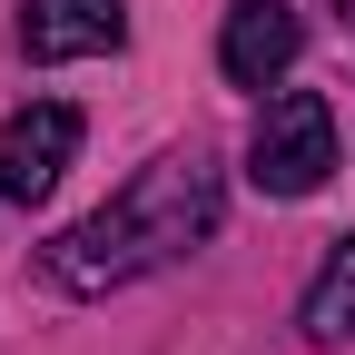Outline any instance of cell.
<instances>
[{
    "mask_svg": "<svg viewBox=\"0 0 355 355\" xmlns=\"http://www.w3.org/2000/svg\"><path fill=\"white\" fill-rule=\"evenodd\" d=\"M217 207H227L217 198V158L207 148H168L99 217H79L69 237H50V286H69V296L139 286V277H158V266H178L188 247L217 237Z\"/></svg>",
    "mask_w": 355,
    "mask_h": 355,
    "instance_id": "obj_1",
    "label": "cell"
},
{
    "mask_svg": "<svg viewBox=\"0 0 355 355\" xmlns=\"http://www.w3.org/2000/svg\"><path fill=\"white\" fill-rule=\"evenodd\" d=\"M326 168H336V109L316 89H277L247 128V178L266 198H316Z\"/></svg>",
    "mask_w": 355,
    "mask_h": 355,
    "instance_id": "obj_2",
    "label": "cell"
},
{
    "mask_svg": "<svg viewBox=\"0 0 355 355\" xmlns=\"http://www.w3.org/2000/svg\"><path fill=\"white\" fill-rule=\"evenodd\" d=\"M69 158H79V109H69V99H30V109H10V128H0V198L40 207V198L60 188Z\"/></svg>",
    "mask_w": 355,
    "mask_h": 355,
    "instance_id": "obj_3",
    "label": "cell"
},
{
    "mask_svg": "<svg viewBox=\"0 0 355 355\" xmlns=\"http://www.w3.org/2000/svg\"><path fill=\"white\" fill-rule=\"evenodd\" d=\"M306 50V20L286 10V0H237L227 30H217V69H227L237 89H277Z\"/></svg>",
    "mask_w": 355,
    "mask_h": 355,
    "instance_id": "obj_4",
    "label": "cell"
},
{
    "mask_svg": "<svg viewBox=\"0 0 355 355\" xmlns=\"http://www.w3.org/2000/svg\"><path fill=\"white\" fill-rule=\"evenodd\" d=\"M128 40V10L119 0H30L20 10V50L40 69H60V60H99Z\"/></svg>",
    "mask_w": 355,
    "mask_h": 355,
    "instance_id": "obj_5",
    "label": "cell"
},
{
    "mask_svg": "<svg viewBox=\"0 0 355 355\" xmlns=\"http://www.w3.org/2000/svg\"><path fill=\"white\" fill-rule=\"evenodd\" d=\"M296 326L316 336V345H355V237L326 247L316 286H306V306H296Z\"/></svg>",
    "mask_w": 355,
    "mask_h": 355,
    "instance_id": "obj_6",
    "label": "cell"
},
{
    "mask_svg": "<svg viewBox=\"0 0 355 355\" xmlns=\"http://www.w3.org/2000/svg\"><path fill=\"white\" fill-rule=\"evenodd\" d=\"M336 10H345V20H355V0H336Z\"/></svg>",
    "mask_w": 355,
    "mask_h": 355,
    "instance_id": "obj_7",
    "label": "cell"
}]
</instances>
